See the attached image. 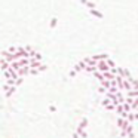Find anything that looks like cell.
I'll return each instance as SVG.
<instances>
[{"label":"cell","mask_w":138,"mask_h":138,"mask_svg":"<svg viewBox=\"0 0 138 138\" xmlns=\"http://www.w3.org/2000/svg\"><path fill=\"white\" fill-rule=\"evenodd\" d=\"M80 3H83V5H85V6H86L88 9H89V11H91V9H95V8H97V5H95L94 2H88V0H80Z\"/></svg>","instance_id":"6da1fadb"},{"label":"cell","mask_w":138,"mask_h":138,"mask_svg":"<svg viewBox=\"0 0 138 138\" xmlns=\"http://www.w3.org/2000/svg\"><path fill=\"white\" fill-rule=\"evenodd\" d=\"M89 14L94 15V16H97V18H103V14H101V12H98L97 9H91V11H89Z\"/></svg>","instance_id":"7a4b0ae2"},{"label":"cell","mask_w":138,"mask_h":138,"mask_svg":"<svg viewBox=\"0 0 138 138\" xmlns=\"http://www.w3.org/2000/svg\"><path fill=\"white\" fill-rule=\"evenodd\" d=\"M57 24H58V18H54V19L51 21V24H49V25H51V28H55V27H57Z\"/></svg>","instance_id":"3957f363"},{"label":"cell","mask_w":138,"mask_h":138,"mask_svg":"<svg viewBox=\"0 0 138 138\" xmlns=\"http://www.w3.org/2000/svg\"><path fill=\"white\" fill-rule=\"evenodd\" d=\"M73 138H82V137H79V134H77V132H74V135H73Z\"/></svg>","instance_id":"277c9868"},{"label":"cell","mask_w":138,"mask_h":138,"mask_svg":"<svg viewBox=\"0 0 138 138\" xmlns=\"http://www.w3.org/2000/svg\"><path fill=\"white\" fill-rule=\"evenodd\" d=\"M119 138H120V137H119Z\"/></svg>","instance_id":"5b68a950"}]
</instances>
